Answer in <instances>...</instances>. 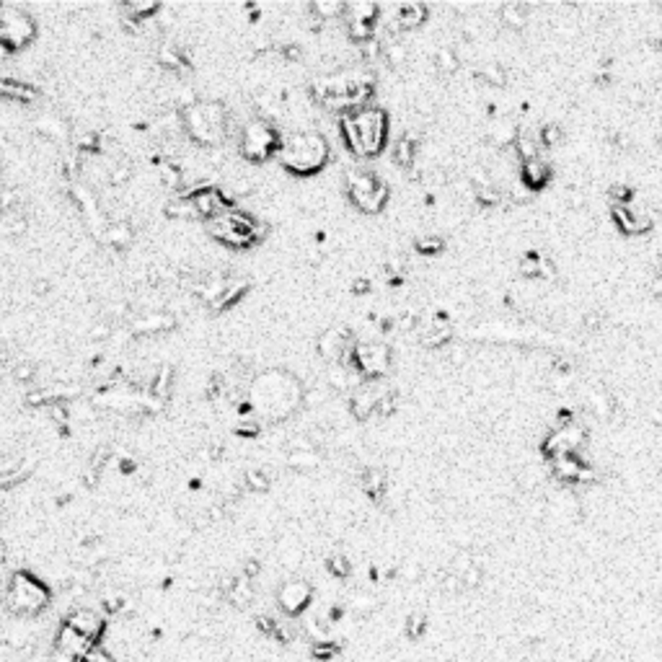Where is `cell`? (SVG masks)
Listing matches in <instances>:
<instances>
[{
    "label": "cell",
    "instance_id": "25",
    "mask_svg": "<svg viewBox=\"0 0 662 662\" xmlns=\"http://www.w3.org/2000/svg\"><path fill=\"white\" fill-rule=\"evenodd\" d=\"M246 489L249 491H267L269 489V476L264 474V471H249L246 474Z\"/></svg>",
    "mask_w": 662,
    "mask_h": 662
},
{
    "label": "cell",
    "instance_id": "20",
    "mask_svg": "<svg viewBox=\"0 0 662 662\" xmlns=\"http://www.w3.org/2000/svg\"><path fill=\"white\" fill-rule=\"evenodd\" d=\"M425 16H427V6H422V3H406V6L399 8V23L404 29H412V26L422 23Z\"/></svg>",
    "mask_w": 662,
    "mask_h": 662
},
{
    "label": "cell",
    "instance_id": "17",
    "mask_svg": "<svg viewBox=\"0 0 662 662\" xmlns=\"http://www.w3.org/2000/svg\"><path fill=\"white\" fill-rule=\"evenodd\" d=\"M520 178L528 189H541L546 186V181L551 178V166L543 161V158H533V161H523V169H520Z\"/></svg>",
    "mask_w": 662,
    "mask_h": 662
},
{
    "label": "cell",
    "instance_id": "6",
    "mask_svg": "<svg viewBox=\"0 0 662 662\" xmlns=\"http://www.w3.org/2000/svg\"><path fill=\"white\" fill-rule=\"evenodd\" d=\"M207 225H210L213 238H218L223 246H230V249H246V246H254L259 241V223L243 210L228 207L225 213L213 218Z\"/></svg>",
    "mask_w": 662,
    "mask_h": 662
},
{
    "label": "cell",
    "instance_id": "3",
    "mask_svg": "<svg viewBox=\"0 0 662 662\" xmlns=\"http://www.w3.org/2000/svg\"><path fill=\"white\" fill-rule=\"evenodd\" d=\"M52 592L47 587V582H42L36 575L26 570H18L11 575L8 580V590H6V605L8 611L14 616H21V619H31V616H39V613L50 605Z\"/></svg>",
    "mask_w": 662,
    "mask_h": 662
},
{
    "label": "cell",
    "instance_id": "9",
    "mask_svg": "<svg viewBox=\"0 0 662 662\" xmlns=\"http://www.w3.org/2000/svg\"><path fill=\"white\" fill-rule=\"evenodd\" d=\"M347 194L365 213H378L388 200V186L370 171H349L347 176Z\"/></svg>",
    "mask_w": 662,
    "mask_h": 662
},
{
    "label": "cell",
    "instance_id": "10",
    "mask_svg": "<svg viewBox=\"0 0 662 662\" xmlns=\"http://www.w3.org/2000/svg\"><path fill=\"white\" fill-rule=\"evenodd\" d=\"M352 363H355V368H357L360 375H365L368 380H378V378L385 375L388 368H391V352H388L385 344L365 342V344H357L355 347V357H352Z\"/></svg>",
    "mask_w": 662,
    "mask_h": 662
},
{
    "label": "cell",
    "instance_id": "13",
    "mask_svg": "<svg viewBox=\"0 0 662 662\" xmlns=\"http://www.w3.org/2000/svg\"><path fill=\"white\" fill-rule=\"evenodd\" d=\"M189 202H192L194 218H205L207 223L230 207L223 189H218V186H200V189H194L189 194Z\"/></svg>",
    "mask_w": 662,
    "mask_h": 662
},
{
    "label": "cell",
    "instance_id": "15",
    "mask_svg": "<svg viewBox=\"0 0 662 662\" xmlns=\"http://www.w3.org/2000/svg\"><path fill=\"white\" fill-rule=\"evenodd\" d=\"M613 218H616V223L621 225V230L624 233H644V230L652 228V220H649V215L644 213V210H636V207L631 205H616L613 207Z\"/></svg>",
    "mask_w": 662,
    "mask_h": 662
},
{
    "label": "cell",
    "instance_id": "14",
    "mask_svg": "<svg viewBox=\"0 0 662 662\" xmlns=\"http://www.w3.org/2000/svg\"><path fill=\"white\" fill-rule=\"evenodd\" d=\"M65 624L73 626L78 634H83L91 644H99L104 631H107V619H104L101 613L93 611V608H75V611L65 619Z\"/></svg>",
    "mask_w": 662,
    "mask_h": 662
},
{
    "label": "cell",
    "instance_id": "12",
    "mask_svg": "<svg viewBox=\"0 0 662 662\" xmlns=\"http://www.w3.org/2000/svg\"><path fill=\"white\" fill-rule=\"evenodd\" d=\"M582 442H584V427L575 420V422H570V425H559L554 432H548L541 448L548 458H554L556 461V458L575 453Z\"/></svg>",
    "mask_w": 662,
    "mask_h": 662
},
{
    "label": "cell",
    "instance_id": "26",
    "mask_svg": "<svg viewBox=\"0 0 662 662\" xmlns=\"http://www.w3.org/2000/svg\"><path fill=\"white\" fill-rule=\"evenodd\" d=\"M481 78H484L486 83H494V86H505V70H502L497 63H486L484 68H481Z\"/></svg>",
    "mask_w": 662,
    "mask_h": 662
},
{
    "label": "cell",
    "instance_id": "1",
    "mask_svg": "<svg viewBox=\"0 0 662 662\" xmlns=\"http://www.w3.org/2000/svg\"><path fill=\"white\" fill-rule=\"evenodd\" d=\"M342 140L355 156L373 158L378 156L388 137V117L380 107H363L355 112H344L339 119Z\"/></svg>",
    "mask_w": 662,
    "mask_h": 662
},
{
    "label": "cell",
    "instance_id": "5",
    "mask_svg": "<svg viewBox=\"0 0 662 662\" xmlns=\"http://www.w3.org/2000/svg\"><path fill=\"white\" fill-rule=\"evenodd\" d=\"M181 122H184V129L194 143L218 145V140H223V135H225L230 119L218 104H197L194 101V104L184 107Z\"/></svg>",
    "mask_w": 662,
    "mask_h": 662
},
{
    "label": "cell",
    "instance_id": "29",
    "mask_svg": "<svg viewBox=\"0 0 662 662\" xmlns=\"http://www.w3.org/2000/svg\"><path fill=\"white\" fill-rule=\"evenodd\" d=\"M442 238L440 235H425V238H420L417 241V251H422V254H437V251H442Z\"/></svg>",
    "mask_w": 662,
    "mask_h": 662
},
{
    "label": "cell",
    "instance_id": "27",
    "mask_svg": "<svg viewBox=\"0 0 662 662\" xmlns=\"http://www.w3.org/2000/svg\"><path fill=\"white\" fill-rule=\"evenodd\" d=\"M83 662H114V657H112V652L99 641V644H91V649L86 652Z\"/></svg>",
    "mask_w": 662,
    "mask_h": 662
},
{
    "label": "cell",
    "instance_id": "32",
    "mask_svg": "<svg viewBox=\"0 0 662 662\" xmlns=\"http://www.w3.org/2000/svg\"><path fill=\"white\" fill-rule=\"evenodd\" d=\"M50 662H83V660H80V657H75V655H70V652H65V649L52 647Z\"/></svg>",
    "mask_w": 662,
    "mask_h": 662
},
{
    "label": "cell",
    "instance_id": "21",
    "mask_svg": "<svg viewBox=\"0 0 662 662\" xmlns=\"http://www.w3.org/2000/svg\"><path fill=\"white\" fill-rule=\"evenodd\" d=\"M363 489L370 494V497H380L383 494V489H385V476L380 474V471H368L363 476Z\"/></svg>",
    "mask_w": 662,
    "mask_h": 662
},
{
    "label": "cell",
    "instance_id": "19",
    "mask_svg": "<svg viewBox=\"0 0 662 662\" xmlns=\"http://www.w3.org/2000/svg\"><path fill=\"white\" fill-rule=\"evenodd\" d=\"M450 326L448 324H440V321H434V324H429V326L422 329V344L425 347H442L445 342H450Z\"/></svg>",
    "mask_w": 662,
    "mask_h": 662
},
{
    "label": "cell",
    "instance_id": "22",
    "mask_svg": "<svg viewBox=\"0 0 662 662\" xmlns=\"http://www.w3.org/2000/svg\"><path fill=\"white\" fill-rule=\"evenodd\" d=\"M515 153H518L523 161H533V158H538V140H533V137H528V135H520L518 140H515Z\"/></svg>",
    "mask_w": 662,
    "mask_h": 662
},
{
    "label": "cell",
    "instance_id": "31",
    "mask_svg": "<svg viewBox=\"0 0 662 662\" xmlns=\"http://www.w3.org/2000/svg\"><path fill=\"white\" fill-rule=\"evenodd\" d=\"M437 60H440L442 70H456L458 58H456V52H453V50H440V52H437Z\"/></svg>",
    "mask_w": 662,
    "mask_h": 662
},
{
    "label": "cell",
    "instance_id": "23",
    "mask_svg": "<svg viewBox=\"0 0 662 662\" xmlns=\"http://www.w3.org/2000/svg\"><path fill=\"white\" fill-rule=\"evenodd\" d=\"M393 161H396L399 166H412L414 164V143L409 140V137H404V140L396 143V148H393Z\"/></svg>",
    "mask_w": 662,
    "mask_h": 662
},
{
    "label": "cell",
    "instance_id": "30",
    "mask_svg": "<svg viewBox=\"0 0 662 662\" xmlns=\"http://www.w3.org/2000/svg\"><path fill=\"white\" fill-rule=\"evenodd\" d=\"M541 140L546 145H551V148H554V145H559V140H562V129L556 127V124H546V127H543V132H541Z\"/></svg>",
    "mask_w": 662,
    "mask_h": 662
},
{
    "label": "cell",
    "instance_id": "33",
    "mask_svg": "<svg viewBox=\"0 0 662 662\" xmlns=\"http://www.w3.org/2000/svg\"><path fill=\"white\" fill-rule=\"evenodd\" d=\"M611 192H613V197H616V200H621V205H626V202L631 200V189H629V186H621L619 184V186H613Z\"/></svg>",
    "mask_w": 662,
    "mask_h": 662
},
{
    "label": "cell",
    "instance_id": "16",
    "mask_svg": "<svg viewBox=\"0 0 662 662\" xmlns=\"http://www.w3.org/2000/svg\"><path fill=\"white\" fill-rule=\"evenodd\" d=\"M52 647H58V649H65V652H70V655H75V657H86V652L91 649V641L83 636V634H78L73 626H68V624H60V629H58V634H55V644Z\"/></svg>",
    "mask_w": 662,
    "mask_h": 662
},
{
    "label": "cell",
    "instance_id": "35",
    "mask_svg": "<svg viewBox=\"0 0 662 662\" xmlns=\"http://www.w3.org/2000/svg\"><path fill=\"white\" fill-rule=\"evenodd\" d=\"M31 375H34V368H29V365H21V368L16 370V378H18V380H26V378H31Z\"/></svg>",
    "mask_w": 662,
    "mask_h": 662
},
{
    "label": "cell",
    "instance_id": "2",
    "mask_svg": "<svg viewBox=\"0 0 662 662\" xmlns=\"http://www.w3.org/2000/svg\"><path fill=\"white\" fill-rule=\"evenodd\" d=\"M279 164L285 166L290 173L298 176H314L321 171L329 161V143L326 137L314 129L306 132H295L287 140H282V148L277 153Z\"/></svg>",
    "mask_w": 662,
    "mask_h": 662
},
{
    "label": "cell",
    "instance_id": "28",
    "mask_svg": "<svg viewBox=\"0 0 662 662\" xmlns=\"http://www.w3.org/2000/svg\"><path fill=\"white\" fill-rule=\"evenodd\" d=\"M326 570H329V575L344 580V577L349 575V562L344 556H331V559H326Z\"/></svg>",
    "mask_w": 662,
    "mask_h": 662
},
{
    "label": "cell",
    "instance_id": "8",
    "mask_svg": "<svg viewBox=\"0 0 662 662\" xmlns=\"http://www.w3.org/2000/svg\"><path fill=\"white\" fill-rule=\"evenodd\" d=\"M36 26L21 8H0V47L6 52H18L34 39Z\"/></svg>",
    "mask_w": 662,
    "mask_h": 662
},
{
    "label": "cell",
    "instance_id": "34",
    "mask_svg": "<svg viewBox=\"0 0 662 662\" xmlns=\"http://www.w3.org/2000/svg\"><path fill=\"white\" fill-rule=\"evenodd\" d=\"M420 626H425V621L420 616H412L409 619V636H420Z\"/></svg>",
    "mask_w": 662,
    "mask_h": 662
},
{
    "label": "cell",
    "instance_id": "18",
    "mask_svg": "<svg viewBox=\"0 0 662 662\" xmlns=\"http://www.w3.org/2000/svg\"><path fill=\"white\" fill-rule=\"evenodd\" d=\"M0 93L11 101H18V104H26L36 96L34 86L29 83H18V80H0Z\"/></svg>",
    "mask_w": 662,
    "mask_h": 662
},
{
    "label": "cell",
    "instance_id": "11",
    "mask_svg": "<svg viewBox=\"0 0 662 662\" xmlns=\"http://www.w3.org/2000/svg\"><path fill=\"white\" fill-rule=\"evenodd\" d=\"M311 600H314V587H311V582H306V580L290 577V580H285V582L279 584L277 605H279V611L285 613V616H290V619H295L300 613H306Z\"/></svg>",
    "mask_w": 662,
    "mask_h": 662
},
{
    "label": "cell",
    "instance_id": "7",
    "mask_svg": "<svg viewBox=\"0 0 662 662\" xmlns=\"http://www.w3.org/2000/svg\"><path fill=\"white\" fill-rule=\"evenodd\" d=\"M282 148L279 129L267 119H251L241 127L238 135V153L251 164H264L267 158L277 156Z\"/></svg>",
    "mask_w": 662,
    "mask_h": 662
},
{
    "label": "cell",
    "instance_id": "24",
    "mask_svg": "<svg viewBox=\"0 0 662 662\" xmlns=\"http://www.w3.org/2000/svg\"><path fill=\"white\" fill-rule=\"evenodd\" d=\"M502 21H507L510 26H523L525 23V6H518V3L502 6Z\"/></svg>",
    "mask_w": 662,
    "mask_h": 662
},
{
    "label": "cell",
    "instance_id": "4",
    "mask_svg": "<svg viewBox=\"0 0 662 662\" xmlns=\"http://www.w3.org/2000/svg\"><path fill=\"white\" fill-rule=\"evenodd\" d=\"M300 399H303L300 385L290 375H279V373L262 375L254 385V393H251L254 406L264 409V414H269V417H287Z\"/></svg>",
    "mask_w": 662,
    "mask_h": 662
}]
</instances>
